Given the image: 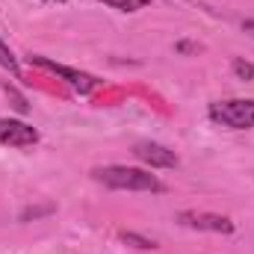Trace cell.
Listing matches in <instances>:
<instances>
[{
  "mask_svg": "<svg viewBox=\"0 0 254 254\" xmlns=\"http://www.w3.org/2000/svg\"><path fill=\"white\" fill-rule=\"evenodd\" d=\"M133 154H136V160H142V163L151 166V169H178V163H181L175 151H169V148L160 145V142H148V139L136 142V145H133Z\"/></svg>",
  "mask_w": 254,
  "mask_h": 254,
  "instance_id": "277c9868",
  "label": "cell"
},
{
  "mask_svg": "<svg viewBox=\"0 0 254 254\" xmlns=\"http://www.w3.org/2000/svg\"><path fill=\"white\" fill-rule=\"evenodd\" d=\"M0 65H3V68H6V71L12 74V77H21V65H18L15 54H12V51H9V48L3 45V42H0Z\"/></svg>",
  "mask_w": 254,
  "mask_h": 254,
  "instance_id": "52a82bcc",
  "label": "cell"
},
{
  "mask_svg": "<svg viewBox=\"0 0 254 254\" xmlns=\"http://www.w3.org/2000/svg\"><path fill=\"white\" fill-rule=\"evenodd\" d=\"M243 30H246V33H249V36L254 39V18H249V21H243Z\"/></svg>",
  "mask_w": 254,
  "mask_h": 254,
  "instance_id": "8fae6325",
  "label": "cell"
},
{
  "mask_svg": "<svg viewBox=\"0 0 254 254\" xmlns=\"http://www.w3.org/2000/svg\"><path fill=\"white\" fill-rule=\"evenodd\" d=\"M30 63L39 65V68H45V71H51V74H57V77H63L65 83L71 86V89H77L80 95H89L95 86H98V80L92 77V74H86V71H77V68H68L63 63H54V60H48V57H39V54H33L30 57Z\"/></svg>",
  "mask_w": 254,
  "mask_h": 254,
  "instance_id": "3957f363",
  "label": "cell"
},
{
  "mask_svg": "<svg viewBox=\"0 0 254 254\" xmlns=\"http://www.w3.org/2000/svg\"><path fill=\"white\" fill-rule=\"evenodd\" d=\"M45 3H65V0H45Z\"/></svg>",
  "mask_w": 254,
  "mask_h": 254,
  "instance_id": "7c38bea8",
  "label": "cell"
},
{
  "mask_svg": "<svg viewBox=\"0 0 254 254\" xmlns=\"http://www.w3.org/2000/svg\"><path fill=\"white\" fill-rule=\"evenodd\" d=\"M101 3H107L110 9H119V12H139L148 6V0H101Z\"/></svg>",
  "mask_w": 254,
  "mask_h": 254,
  "instance_id": "ba28073f",
  "label": "cell"
},
{
  "mask_svg": "<svg viewBox=\"0 0 254 254\" xmlns=\"http://www.w3.org/2000/svg\"><path fill=\"white\" fill-rule=\"evenodd\" d=\"M92 178L110 190H127V192H163V184L145 172V169H130V166H101L92 172Z\"/></svg>",
  "mask_w": 254,
  "mask_h": 254,
  "instance_id": "6da1fadb",
  "label": "cell"
},
{
  "mask_svg": "<svg viewBox=\"0 0 254 254\" xmlns=\"http://www.w3.org/2000/svg\"><path fill=\"white\" fill-rule=\"evenodd\" d=\"M181 225L195 228V231H213V234H234V222L228 216H219V213H195V210H184L178 216Z\"/></svg>",
  "mask_w": 254,
  "mask_h": 254,
  "instance_id": "5b68a950",
  "label": "cell"
},
{
  "mask_svg": "<svg viewBox=\"0 0 254 254\" xmlns=\"http://www.w3.org/2000/svg\"><path fill=\"white\" fill-rule=\"evenodd\" d=\"M122 240H125V243H136V249H154V246H157L154 240H145V237H139V234H122Z\"/></svg>",
  "mask_w": 254,
  "mask_h": 254,
  "instance_id": "30bf717a",
  "label": "cell"
},
{
  "mask_svg": "<svg viewBox=\"0 0 254 254\" xmlns=\"http://www.w3.org/2000/svg\"><path fill=\"white\" fill-rule=\"evenodd\" d=\"M231 68H234V74H237L240 80L254 83V65H252V63H246V60H240V57H237V60L231 63Z\"/></svg>",
  "mask_w": 254,
  "mask_h": 254,
  "instance_id": "9c48e42d",
  "label": "cell"
},
{
  "mask_svg": "<svg viewBox=\"0 0 254 254\" xmlns=\"http://www.w3.org/2000/svg\"><path fill=\"white\" fill-rule=\"evenodd\" d=\"M39 142V130L15 119H0V145L6 148H27Z\"/></svg>",
  "mask_w": 254,
  "mask_h": 254,
  "instance_id": "8992f818",
  "label": "cell"
},
{
  "mask_svg": "<svg viewBox=\"0 0 254 254\" xmlns=\"http://www.w3.org/2000/svg\"><path fill=\"white\" fill-rule=\"evenodd\" d=\"M210 122L231 130H252L254 127V98H228V101H216L207 110Z\"/></svg>",
  "mask_w": 254,
  "mask_h": 254,
  "instance_id": "7a4b0ae2",
  "label": "cell"
}]
</instances>
